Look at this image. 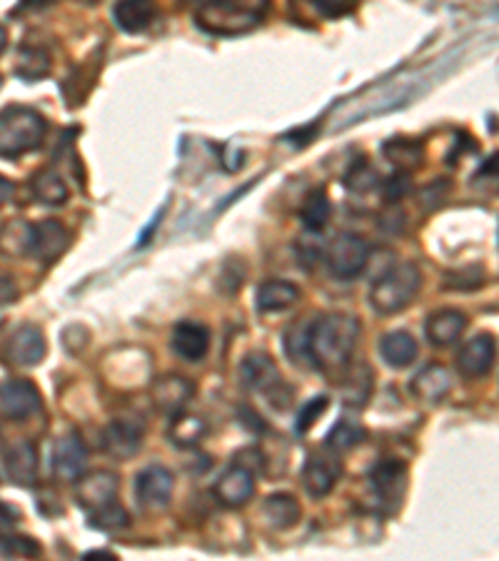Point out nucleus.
Segmentation results:
<instances>
[{"label":"nucleus","mask_w":499,"mask_h":561,"mask_svg":"<svg viewBox=\"0 0 499 561\" xmlns=\"http://www.w3.org/2000/svg\"><path fill=\"white\" fill-rule=\"evenodd\" d=\"M357 340H360V322L345 312H332L312 322L310 330V357L312 367L325 372H337L352 360Z\"/></svg>","instance_id":"1"},{"label":"nucleus","mask_w":499,"mask_h":561,"mask_svg":"<svg viewBox=\"0 0 499 561\" xmlns=\"http://www.w3.org/2000/svg\"><path fill=\"white\" fill-rule=\"evenodd\" d=\"M30 192H33V197L40 205L48 207H60L68 200V185L55 170H38L30 178Z\"/></svg>","instance_id":"28"},{"label":"nucleus","mask_w":499,"mask_h":561,"mask_svg":"<svg viewBox=\"0 0 499 561\" xmlns=\"http://www.w3.org/2000/svg\"><path fill=\"white\" fill-rule=\"evenodd\" d=\"M213 494L223 507H243L245 502H250L252 494H255V474L250 472V467L233 464V467L220 474L213 487Z\"/></svg>","instance_id":"16"},{"label":"nucleus","mask_w":499,"mask_h":561,"mask_svg":"<svg viewBox=\"0 0 499 561\" xmlns=\"http://www.w3.org/2000/svg\"><path fill=\"white\" fill-rule=\"evenodd\" d=\"M173 489V472L160 467V464H150L135 477V502L140 504L143 512H163V509H168L170 499H173Z\"/></svg>","instance_id":"6"},{"label":"nucleus","mask_w":499,"mask_h":561,"mask_svg":"<svg viewBox=\"0 0 499 561\" xmlns=\"http://www.w3.org/2000/svg\"><path fill=\"white\" fill-rule=\"evenodd\" d=\"M452 389V372L442 365H427L412 377L410 392L420 402H440L450 394Z\"/></svg>","instance_id":"23"},{"label":"nucleus","mask_w":499,"mask_h":561,"mask_svg":"<svg viewBox=\"0 0 499 561\" xmlns=\"http://www.w3.org/2000/svg\"><path fill=\"white\" fill-rule=\"evenodd\" d=\"M45 335L38 325H20L5 345V360L13 367H38L45 360Z\"/></svg>","instance_id":"13"},{"label":"nucleus","mask_w":499,"mask_h":561,"mask_svg":"<svg viewBox=\"0 0 499 561\" xmlns=\"http://www.w3.org/2000/svg\"><path fill=\"white\" fill-rule=\"evenodd\" d=\"M315 10H320L325 18H340V15H350L355 10V5L350 3H325V0H315Z\"/></svg>","instance_id":"42"},{"label":"nucleus","mask_w":499,"mask_h":561,"mask_svg":"<svg viewBox=\"0 0 499 561\" xmlns=\"http://www.w3.org/2000/svg\"><path fill=\"white\" fill-rule=\"evenodd\" d=\"M130 524L128 512L120 507L118 502L108 504V507L98 509V512L90 514V527L95 529H103V532H115V529H123Z\"/></svg>","instance_id":"35"},{"label":"nucleus","mask_w":499,"mask_h":561,"mask_svg":"<svg viewBox=\"0 0 499 561\" xmlns=\"http://www.w3.org/2000/svg\"><path fill=\"white\" fill-rule=\"evenodd\" d=\"M80 561H120L115 557L113 552H108V549H93V552L83 554V559Z\"/></svg>","instance_id":"44"},{"label":"nucleus","mask_w":499,"mask_h":561,"mask_svg":"<svg viewBox=\"0 0 499 561\" xmlns=\"http://www.w3.org/2000/svg\"><path fill=\"white\" fill-rule=\"evenodd\" d=\"M330 215H332L330 197H327V192L322 190V187H317V190H312L310 195L305 197V202H302V210H300L302 225H305L310 232H322L327 222H330Z\"/></svg>","instance_id":"29"},{"label":"nucleus","mask_w":499,"mask_h":561,"mask_svg":"<svg viewBox=\"0 0 499 561\" xmlns=\"http://www.w3.org/2000/svg\"><path fill=\"white\" fill-rule=\"evenodd\" d=\"M143 439H145L143 422L128 417H120V419H113V422H108L105 424L103 434H100V442H103L105 454H110V457L118 459V462L133 459L135 454L143 449Z\"/></svg>","instance_id":"9"},{"label":"nucleus","mask_w":499,"mask_h":561,"mask_svg":"<svg viewBox=\"0 0 499 561\" xmlns=\"http://www.w3.org/2000/svg\"><path fill=\"white\" fill-rule=\"evenodd\" d=\"M345 185L350 187L352 192H370L372 187L377 185V173L365 163V160H360V163H355L350 168V173H347L345 178Z\"/></svg>","instance_id":"37"},{"label":"nucleus","mask_w":499,"mask_h":561,"mask_svg":"<svg viewBox=\"0 0 499 561\" xmlns=\"http://www.w3.org/2000/svg\"><path fill=\"white\" fill-rule=\"evenodd\" d=\"M410 187H412L410 175H407V173H397V175H392L390 180H387L385 197L390 202H397V200H400V197H405L407 192H410Z\"/></svg>","instance_id":"40"},{"label":"nucleus","mask_w":499,"mask_h":561,"mask_svg":"<svg viewBox=\"0 0 499 561\" xmlns=\"http://www.w3.org/2000/svg\"><path fill=\"white\" fill-rule=\"evenodd\" d=\"M40 392L30 379H3L0 382V414L13 422L33 417L40 409Z\"/></svg>","instance_id":"11"},{"label":"nucleus","mask_w":499,"mask_h":561,"mask_svg":"<svg viewBox=\"0 0 499 561\" xmlns=\"http://www.w3.org/2000/svg\"><path fill=\"white\" fill-rule=\"evenodd\" d=\"M163 215H165V207H163V210H160V212H158V217H155V220H153V225H150V227H145V230H143V235H140V247H145V245H148V237H153L155 227H158V225H160V220H163Z\"/></svg>","instance_id":"45"},{"label":"nucleus","mask_w":499,"mask_h":561,"mask_svg":"<svg viewBox=\"0 0 499 561\" xmlns=\"http://www.w3.org/2000/svg\"><path fill=\"white\" fill-rule=\"evenodd\" d=\"M48 73H50V55L45 53L43 48H28V45L20 48L18 63H15V75H18V78L33 83V80L45 78Z\"/></svg>","instance_id":"33"},{"label":"nucleus","mask_w":499,"mask_h":561,"mask_svg":"<svg viewBox=\"0 0 499 561\" xmlns=\"http://www.w3.org/2000/svg\"><path fill=\"white\" fill-rule=\"evenodd\" d=\"M168 437L175 447H195L205 437V422L195 414H178L170 419Z\"/></svg>","instance_id":"31"},{"label":"nucleus","mask_w":499,"mask_h":561,"mask_svg":"<svg viewBox=\"0 0 499 561\" xmlns=\"http://www.w3.org/2000/svg\"><path fill=\"white\" fill-rule=\"evenodd\" d=\"M310 330L312 322L300 320L285 332V355L295 362L297 367L312 365L310 357Z\"/></svg>","instance_id":"32"},{"label":"nucleus","mask_w":499,"mask_h":561,"mask_svg":"<svg viewBox=\"0 0 499 561\" xmlns=\"http://www.w3.org/2000/svg\"><path fill=\"white\" fill-rule=\"evenodd\" d=\"M5 45H8V30H5L3 25H0V53H3V50H5Z\"/></svg>","instance_id":"48"},{"label":"nucleus","mask_w":499,"mask_h":561,"mask_svg":"<svg viewBox=\"0 0 499 561\" xmlns=\"http://www.w3.org/2000/svg\"><path fill=\"white\" fill-rule=\"evenodd\" d=\"M195 394V384L183 374H163L150 384V402L158 412L168 414L170 419L185 412L188 402Z\"/></svg>","instance_id":"10"},{"label":"nucleus","mask_w":499,"mask_h":561,"mask_svg":"<svg viewBox=\"0 0 499 561\" xmlns=\"http://www.w3.org/2000/svg\"><path fill=\"white\" fill-rule=\"evenodd\" d=\"M362 439H365V427H362L360 422H355V419L342 417V419H337L335 427L327 432L325 447L330 449V452L342 454V452H350V449H355Z\"/></svg>","instance_id":"30"},{"label":"nucleus","mask_w":499,"mask_h":561,"mask_svg":"<svg viewBox=\"0 0 499 561\" xmlns=\"http://www.w3.org/2000/svg\"><path fill=\"white\" fill-rule=\"evenodd\" d=\"M372 394V370L367 365H355L347 374V384H345V399L347 404H355V407H362V404L370 399Z\"/></svg>","instance_id":"34"},{"label":"nucleus","mask_w":499,"mask_h":561,"mask_svg":"<svg viewBox=\"0 0 499 561\" xmlns=\"http://www.w3.org/2000/svg\"><path fill=\"white\" fill-rule=\"evenodd\" d=\"M15 300H18V285H15L13 277L0 272V310L8 305H13Z\"/></svg>","instance_id":"41"},{"label":"nucleus","mask_w":499,"mask_h":561,"mask_svg":"<svg viewBox=\"0 0 499 561\" xmlns=\"http://www.w3.org/2000/svg\"><path fill=\"white\" fill-rule=\"evenodd\" d=\"M302 297L300 287L295 282L287 280H265L260 287H257V310L262 315H277V312L290 310L292 305H297Z\"/></svg>","instance_id":"22"},{"label":"nucleus","mask_w":499,"mask_h":561,"mask_svg":"<svg viewBox=\"0 0 499 561\" xmlns=\"http://www.w3.org/2000/svg\"><path fill=\"white\" fill-rule=\"evenodd\" d=\"M3 467L13 484H18V487H33L35 479H38V467H40L35 444L28 442V439L15 442L13 447L3 454Z\"/></svg>","instance_id":"18"},{"label":"nucleus","mask_w":499,"mask_h":561,"mask_svg":"<svg viewBox=\"0 0 499 561\" xmlns=\"http://www.w3.org/2000/svg\"><path fill=\"white\" fill-rule=\"evenodd\" d=\"M262 514L272 529H292L302 517L300 502L287 492H275L262 502Z\"/></svg>","instance_id":"26"},{"label":"nucleus","mask_w":499,"mask_h":561,"mask_svg":"<svg viewBox=\"0 0 499 561\" xmlns=\"http://www.w3.org/2000/svg\"><path fill=\"white\" fill-rule=\"evenodd\" d=\"M422 287V272L415 262H400L382 272L370 287V305L377 315H397L407 310Z\"/></svg>","instance_id":"4"},{"label":"nucleus","mask_w":499,"mask_h":561,"mask_svg":"<svg viewBox=\"0 0 499 561\" xmlns=\"http://www.w3.org/2000/svg\"><path fill=\"white\" fill-rule=\"evenodd\" d=\"M70 245V232L65 230V225L60 220H40L35 222L33 230V250L30 257H35L43 265L58 260Z\"/></svg>","instance_id":"17"},{"label":"nucleus","mask_w":499,"mask_h":561,"mask_svg":"<svg viewBox=\"0 0 499 561\" xmlns=\"http://www.w3.org/2000/svg\"><path fill=\"white\" fill-rule=\"evenodd\" d=\"M380 355L387 365L395 367V370H402V367H410L412 362L417 360V355H420V345H417V340L410 335V332L395 330V332H387V335L380 340Z\"/></svg>","instance_id":"24"},{"label":"nucleus","mask_w":499,"mask_h":561,"mask_svg":"<svg viewBox=\"0 0 499 561\" xmlns=\"http://www.w3.org/2000/svg\"><path fill=\"white\" fill-rule=\"evenodd\" d=\"M267 3H203L195 8V23L200 30L220 38H235L255 30L265 20Z\"/></svg>","instance_id":"2"},{"label":"nucleus","mask_w":499,"mask_h":561,"mask_svg":"<svg viewBox=\"0 0 499 561\" xmlns=\"http://www.w3.org/2000/svg\"><path fill=\"white\" fill-rule=\"evenodd\" d=\"M467 325H470V320H467L465 312L445 307V310H437L427 317L425 335L435 347H450L465 335Z\"/></svg>","instance_id":"20"},{"label":"nucleus","mask_w":499,"mask_h":561,"mask_svg":"<svg viewBox=\"0 0 499 561\" xmlns=\"http://www.w3.org/2000/svg\"><path fill=\"white\" fill-rule=\"evenodd\" d=\"M342 477V462L340 454L330 452V449H320V452H312L307 457L305 467H302V484H305V492L310 497L322 499L337 487Z\"/></svg>","instance_id":"8"},{"label":"nucleus","mask_w":499,"mask_h":561,"mask_svg":"<svg viewBox=\"0 0 499 561\" xmlns=\"http://www.w3.org/2000/svg\"><path fill=\"white\" fill-rule=\"evenodd\" d=\"M370 484L380 502H400L407 484L405 462H400V459H382V462H377L370 472Z\"/></svg>","instance_id":"19"},{"label":"nucleus","mask_w":499,"mask_h":561,"mask_svg":"<svg viewBox=\"0 0 499 561\" xmlns=\"http://www.w3.org/2000/svg\"><path fill=\"white\" fill-rule=\"evenodd\" d=\"M113 20L123 33H143L145 28H150V23L155 20V5L143 3V0H130V3L113 5Z\"/></svg>","instance_id":"27"},{"label":"nucleus","mask_w":499,"mask_h":561,"mask_svg":"<svg viewBox=\"0 0 499 561\" xmlns=\"http://www.w3.org/2000/svg\"><path fill=\"white\" fill-rule=\"evenodd\" d=\"M18 519H20L18 509H13V507H8V504L0 502V529H3V532L13 529V524L18 522Z\"/></svg>","instance_id":"43"},{"label":"nucleus","mask_w":499,"mask_h":561,"mask_svg":"<svg viewBox=\"0 0 499 561\" xmlns=\"http://www.w3.org/2000/svg\"><path fill=\"white\" fill-rule=\"evenodd\" d=\"M35 222L30 220H8L0 225V255L25 257L33 250Z\"/></svg>","instance_id":"25"},{"label":"nucleus","mask_w":499,"mask_h":561,"mask_svg":"<svg viewBox=\"0 0 499 561\" xmlns=\"http://www.w3.org/2000/svg\"><path fill=\"white\" fill-rule=\"evenodd\" d=\"M0 547L15 557H38L40 547L28 537H10V534H0Z\"/></svg>","instance_id":"39"},{"label":"nucleus","mask_w":499,"mask_h":561,"mask_svg":"<svg viewBox=\"0 0 499 561\" xmlns=\"http://www.w3.org/2000/svg\"><path fill=\"white\" fill-rule=\"evenodd\" d=\"M382 153L397 165H410V163H420L422 160V148L420 143H415V140H387Z\"/></svg>","instance_id":"36"},{"label":"nucleus","mask_w":499,"mask_h":561,"mask_svg":"<svg viewBox=\"0 0 499 561\" xmlns=\"http://www.w3.org/2000/svg\"><path fill=\"white\" fill-rule=\"evenodd\" d=\"M120 477L110 469H93L75 482V502L90 514L118 502Z\"/></svg>","instance_id":"7"},{"label":"nucleus","mask_w":499,"mask_h":561,"mask_svg":"<svg viewBox=\"0 0 499 561\" xmlns=\"http://www.w3.org/2000/svg\"><path fill=\"white\" fill-rule=\"evenodd\" d=\"M88 447L78 434H65L53 447V472L60 482H78L85 474Z\"/></svg>","instance_id":"15"},{"label":"nucleus","mask_w":499,"mask_h":561,"mask_svg":"<svg viewBox=\"0 0 499 561\" xmlns=\"http://www.w3.org/2000/svg\"><path fill=\"white\" fill-rule=\"evenodd\" d=\"M240 379L252 392H262L267 397L277 399V392H285L282 374L277 370L275 360L267 352H250L240 365Z\"/></svg>","instance_id":"12"},{"label":"nucleus","mask_w":499,"mask_h":561,"mask_svg":"<svg viewBox=\"0 0 499 561\" xmlns=\"http://www.w3.org/2000/svg\"><path fill=\"white\" fill-rule=\"evenodd\" d=\"M370 257V247L355 232H340L325 250V265L335 280H355L362 275Z\"/></svg>","instance_id":"5"},{"label":"nucleus","mask_w":499,"mask_h":561,"mask_svg":"<svg viewBox=\"0 0 499 561\" xmlns=\"http://www.w3.org/2000/svg\"><path fill=\"white\" fill-rule=\"evenodd\" d=\"M0 88H3V78H0Z\"/></svg>","instance_id":"49"},{"label":"nucleus","mask_w":499,"mask_h":561,"mask_svg":"<svg viewBox=\"0 0 499 561\" xmlns=\"http://www.w3.org/2000/svg\"><path fill=\"white\" fill-rule=\"evenodd\" d=\"M10 195H13V183L5 175H0V207L10 200Z\"/></svg>","instance_id":"46"},{"label":"nucleus","mask_w":499,"mask_h":561,"mask_svg":"<svg viewBox=\"0 0 499 561\" xmlns=\"http://www.w3.org/2000/svg\"><path fill=\"white\" fill-rule=\"evenodd\" d=\"M170 345H173L175 355L183 357L185 362H200L210 352V330L200 322L183 320L175 325Z\"/></svg>","instance_id":"21"},{"label":"nucleus","mask_w":499,"mask_h":561,"mask_svg":"<svg viewBox=\"0 0 499 561\" xmlns=\"http://www.w3.org/2000/svg\"><path fill=\"white\" fill-rule=\"evenodd\" d=\"M480 173L482 175H499V153L492 155V158L487 160V163H482Z\"/></svg>","instance_id":"47"},{"label":"nucleus","mask_w":499,"mask_h":561,"mask_svg":"<svg viewBox=\"0 0 499 561\" xmlns=\"http://www.w3.org/2000/svg\"><path fill=\"white\" fill-rule=\"evenodd\" d=\"M327 402H330V399H327V397H315V399H310V402H307L305 407L300 409V414H297V432L305 434L307 429L315 427L317 419H320L322 414H325Z\"/></svg>","instance_id":"38"},{"label":"nucleus","mask_w":499,"mask_h":561,"mask_svg":"<svg viewBox=\"0 0 499 561\" xmlns=\"http://www.w3.org/2000/svg\"><path fill=\"white\" fill-rule=\"evenodd\" d=\"M48 120L28 105H8L0 110V155L18 158L43 145Z\"/></svg>","instance_id":"3"},{"label":"nucleus","mask_w":499,"mask_h":561,"mask_svg":"<svg viewBox=\"0 0 499 561\" xmlns=\"http://www.w3.org/2000/svg\"><path fill=\"white\" fill-rule=\"evenodd\" d=\"M497 360V342L495 337L482 332L475 335L470 342H465V347L457 355V370L462 377L467 379H480L485 374H490Z\"/></svg>","instance_id":"14"}]
</instances>
